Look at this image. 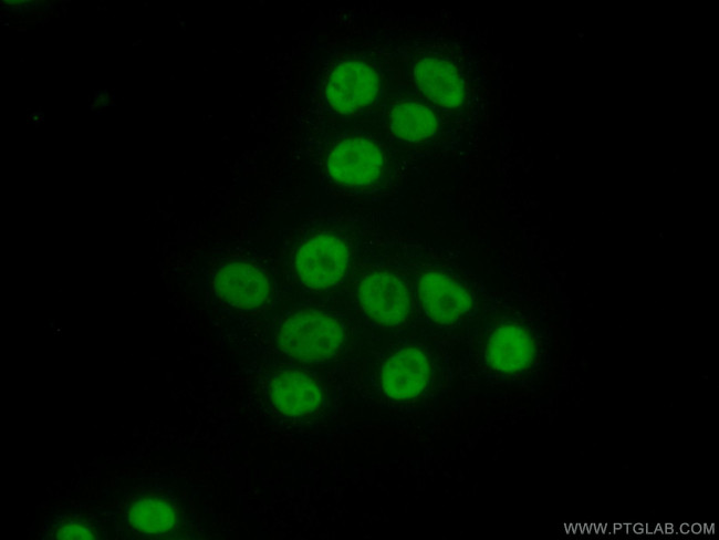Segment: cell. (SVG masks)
I'll list each match as a JSON object with an SVG mask.
<instances>
[{
	"label": "cell",
	"instance_id": "6da1fadb",
	"mask_svg": "<svg viewBox=\"0 0 719 540\" xmlns=\"http://www.w3.org/2000/svg\"><path fill=\"white\" fill-rule=\"evenodd\" d=\"M461 372L488 385L528 387L549 362L550 339L542 319L527 303L488 307L462 334Z\"/></svg>",
	"mask_w": 719,
	"mask_h": 540
},
{
	"label": "cell",
	"instance_id": "7a4b0ae2",
	"mask_svg": "<svg viewBox=\"0 0 719 540\" xmlns=\"http://www.w3.org/2000/svg\"><path fill=\"white\" fill-rule=\"evenodd\" d=\"M395 263L411 288L416 328L460 340L482 308V290L472 271L451 251L418 240L404 243Z\"/></svg>",
	"mask_w": 719,
	"mask_h": 540
},
{
	"label": "cell",
	"instance_id": "3957f363",
	"mask_svg": "<svg viewBox=\"0 0 719 540\" xmlns=\"http://www.w3.org/2000/svg\"><path fill=\"white\" fill-rule=\"evenodd\" d=\"M456 342L421 329L396 340L373 364L368 378L375 394L393 406H434L451 384Z\"/></svg>",
	"mask_w": 719,
	"mask_h": 540
},
{
	"label": "cell",
	"instance_id": "277c9868",
	"mask_svg": "<svg viewBox=\"0 0 719 540\" xmlns=\"http://www.w3.org/2000/svg\"><path fill=\"white\" fill-rule=\"evenodd\" d=\"M361 243L358 227L347 218H316L292 245L290 264L294 279L312 292L335 290L354 270Z\"/></svg>",
	"mask_w": 719,
	"mask_h": 540
},
{
	"label": "cell",
	"instance_id": "5b68a950",
	"mask_svg": "<svg viewBox=\"0 0 719 540\" xmlns=\"http://www.w3.org/2000/svg\"><path fill=\"white\" fill-rule=\"evenodd\" d=\"M321 167L330 186L351 196L386 190L398 173L388 146L374 135L356 131L330 138L322 148Z\"/></svg>",
	"mask_w": 719,
	"mask_h": 540
},
{
	"label": "cell",
	"instance_id": "8992f818",
	"mask_svg": "<svg viewBox=\"0 0 719 540\" xmlns=\"http://www.w3.org/2000/svg\"><path fill=\"white\" fill-rule=\"evenodd\" d=\"M278 349L292 360L312 365L337 362L351 341V328L342 313L321 307L295 310L275 331Z\"/></svg>",
	"mask_w": 719,
	"mask_h": 540
},
{
	"label": "cell",
	"instance_id": "52a82bcc",
	"mask_svg": "<svg viewBox=\"0 0 719 540\" xmlns=\"http://www.w3.org/2000/svg\"><path fill=\"white\" fill-rule=\"evenodd\" d=\"M407 65L411 82L425 100L449 112L467 103L468 84L461 59L447 40H417L408 48Z\"/></svg>",
	"mask_w": 719,
	"mask_h": 540
},
{
	"label": "cell",
	"instance_id": "ba28073f",
	"mask_svg": "<svg viewBox=\"0 0 719 540\" xmlns=\"http://www.w3.org/2000/svg\"><path fill=\"white\" fill-rule=\"evenodd\" d=\"M353 298L359 312L385 330L417 329L411 288L394 262L369 264L353 281Z\"/></svg>",
	"mask_w": 719,
	"mask_h": 540
},
{
	"label": "cell",
	"instance_id": "9c48e42d",
	"mask_svg": "<svg viewBox=\"0 0 719 540\" xmlns=\"http://www.w3.org/2000/svg\"><path fill=\"white\" fill-rule=\"evenodd\" d=\"M384 86L382 62L365 53L340 58L326 71L320 86L323 108L335 116L350 117L367 111Z\"/></svg>",
	"mask_w": 719,
	"mask_h": 540
},
{
	"label": "cell",
	"instance_id": "30bf717a",
	"mask_svg": "<svg viewBox=\"0 0 719 540\" xmlns=\"http://www.w3.org/2000/svg\"><path fill=\"white\" fill-rule=\"evenodd\" d=\"M386 118L390 135L402 145L424 156L448 152L451 138L448 114L418 93L392 101Z\"/></svg>",
	"mask_w": 719,
	"mask_h": 540
},
{
	"label": "cell",
	"instance_id": "8fae6325",
	"mask_svg": "<svg viewBox=\"0 0 719 540\" xmlns=\"http://www.w3.org/2000/svg\"><path fill=\"white\" fill-rule=\"evenodd\" d=\"M269 397L275 412L294 419L316 417L326 403L322 383L301 370L278 372L270 382Z\"/></svg>",
	"mask_w": 719,
	"mask_h": 540
},
{
	"label": "cell",
	"instance_id": "7c38bea8",
	"mask_svg": "<svg viewBox=\"0 0 719 540\" xmlns=\"http://www.w3.org/2000/svg\"><path fill=\"white\" fill-rule=\"evenodd\" d=\"M213 287L219 297L240 310H258L272 294V282L264 267L250 261H232L220 267Z\"/></svg>",
	"mask_w": 719,
	"mask_h": 540
},
{
	"label": "cell",
	"instance_id": "4fadbf2b",
	"mask_svg": "<svg viewBox=\"0 0 719 540\" xmlns=\"http://www.w3.org/2000/svg\"><path fill=\"white\" fill-rule=\"evenodd\" d=\"M179 519L176 501L158 491L138 492L122 512L123 527L138 538L165 537L178 527Z\"/></svg>",
	"mask_w": 719,
	"mask_h": 540
},
{
	"label": "cell",
	"instance_id": "5bb4252c",
	"mask_svg": "<svg viewBox=\"0 0 719 540\" xmlns=\"http://www.w3.org/2000/svg\"><path fill=\"white\" fill-rule=\"evenodd\" d=\"M95 518L80 513H63L45 522L43 537L46 539H98L102 529Z\"/></svg>",
	"mask_w": 719,
	"mask_h": 540
}]
</instances>
